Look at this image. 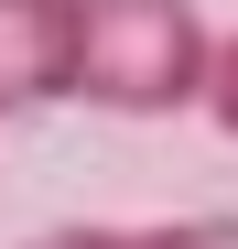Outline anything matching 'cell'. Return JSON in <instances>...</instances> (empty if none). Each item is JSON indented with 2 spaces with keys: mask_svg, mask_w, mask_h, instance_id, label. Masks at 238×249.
Masks as SVG:
<instances>
[{
  "mask_svg": "<svg viewBox=\"0 0 238 249\" xmlns=\"http://www.w3.org/2000/svg\"><path fill=\"white\" fill-rule=\"evenodd\" d=\"M206 119L238 141V33H217V76H206Z\"/></svg>",
  "mask_w": 238,
  "mask_h": 249,
  "instance_id": "obj_4",
  "label": "cell"
},
{
  "mask_svg": "<svg viewBox=\"0 0 238 249\" xmlns=\"http://www.w3.org/2000/svg\"><path fill=\"white\" fill-rule=\"evenodd\" d=\"M76 98V0H0V119Z\"/></svg>",
  "mask_w": 238,
  "mask_h": 249,
  "instance_id": "obj_2",
  "label": "cell"
},
{
  "mask_svg": "<svg viewBox=\"0 0 238 249\" xmlns=\"http://www.w3.org/2000/svg\"><path fill=\"white\" fill-rule=\"evenodd\" d=\"M22 249H238V217H163V228H44Z\"/></svg>",
  "mask_w": 238,
  "mask_h": 249,
  "instance_id": "obj_3",
  "label": "cell"
},
{
  "mask_svg": "<svg viewBox=\"0 0 238 249\" xmlns=\"http://www.w3.org/2000/svg\"><path fill=\"white\" fill-rule=\"evenodd\" d=\"M217 33L195 0H76V98L108 119L206 108Z\"/></svg>",
  "mask_w": 238,
  "mask_h": 249,
  "instance_id": "obj_1",
  "label": "cell"
}]
</instances>
